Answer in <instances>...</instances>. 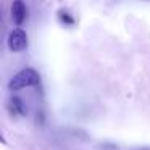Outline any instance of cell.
Returning <instances> with one entry per match:
<instances>
[{"mask_svg":"<svg viewBox=\"0 0 150 150\" xmlns=\"http://www.w3.org/2000/svg\"><path fill=\"white\" fill-rule=\"evenodd\" d=\"M40 82V76L39 73L36 71L34 68H24L21 71H18L13 78L10 79L8 82V89L13 92L21 91V89H26V87H34Z\"/></svg>","mask_w":150,"mask_h":150,"instance_id":"1","label":"cell"},{"mask_svg":"<svg viewBox=\"0 0 150 150\" xmlns=\"http://www.w3.org/2000/svg\"><path fill=\"white\" fill-rule=\"evenodd\" d=\"M7 44H8V49H10L13 53H20V52H23V50H26L28 49V34H26V31L21 29V28L13 29L10 34H8Z\"/></svg>","mask_w":150,"mask_h":150,"instance_id":"2","label":"cell"},{"mask_svg":"<svg viewBox=\"0 0 150 150\" xmlns=\"http://www.w3.org/2000/svg\"><path fill=\"white\" fill-rule=\"evenodd\" d=\"M26 15H28V10H26V5H24V0H13V4H11V20L18 28L24 23Z\"/></svg>","mask_w":150,"mask_h":150,"instance_id":"3","label":"cell"},{"mask_svg":"<svg viewBox=\"0 0 150 150\" xmlns=\"http://www.w3.org/2000/svg\"><path fill=\"white\" fill-rule=\"evenodd\" d=\"M58 18L62 20V23L68 24V26H73V24H74V18L69 16V13H68V11H65V10H60L58 11Z\"/></svg>","mask_w":150,"mask_h":150,"instance_id":"4","label":"cell"}]
</instances>
